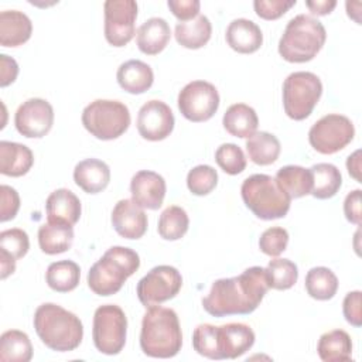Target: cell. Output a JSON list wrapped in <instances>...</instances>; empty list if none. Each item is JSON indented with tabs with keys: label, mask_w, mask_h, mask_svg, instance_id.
Wrapping results in <instances>:
<instances>
[{
	"label": "cell",
	"mask_w": 362,
	"mask_h": 362,
	"mask_svg": "<svg viewBox=\"0 0 362 362\" xmlns=\"http://www.w3.org/2000/svg\"><path fill=\"white\" fill-rule=\"evenodd\" d=\"M0 270H1L0 277L4 280L7 276L14 273V270H16V260L10 259L7 256L0 255Z\"/></svg>",
	"instance_id": "50"
},
{
	"label": "cell",
	"mask_w": 362,
	"mask_h": 362,
	"mask_svg": "<svg viewBox=\"0 0 362 362\" xmlns=\"http://www.w3.org/2000/svg\"><path fill=\"white\" fill-rule=\"evenodd\" d=\"M346 168L352 178L361 182V150L354 151L346 160Z\"/></svg>",
	"instance_id": "49"
},
{
	"label": "cell",
	"mask_w": 362,
	"mask_h": 362,
	"mask_svg": "<svg viewBox=\"0 0 362 362\" xmlns=\"http://www.w3.org/2000/svg\"><path fill=\"white\" fill-rule=\"evenodd\" d=\"M81 279V269L74 260H58L48 266L45 281L54 291L68 293L76 288Z\"/></svg>",
	"instance_id": "34"
},
{
	"label": "cell",
	"mask_w": 362,
	"mask_h": 362,
	"mask_svg": "<svg viewBox=\"0 0 362 362\" xmlns=\"http://www.w3.org/2000/svg\"><path fill=\"white\" fill-rule=\"evenodd\" d=\"M20 209L18 192L10 185L0 187V221L7 222L13 219Z\"/></svg>",
	"instance_id": "43"
},
{
	"label": "cell",
	"mask_w": 362,
	"mask_h": 362,
	"mask_svg": "<svg viewBox=\"0 0 362 362\" xmlns=\"http://www.w3.org/2000/svg\"><path fill=\"white\" fill-rule=\"evenodd\" d=\"M313 188L311 195L317 199L332 198L342 185V175L337 165L329 163H318L311 168Z\"/></svg>",
	"instance_id": "31"
},
{
	"label": "cell",
	"mask_w": 362,
	"mask_h": 362,
	"mask_svg": "<svg viewBox=\"0 0 362 362\" xmlns=\"http://www.w3.org/2000/svg\"><path fill=\"white\" fill-rule=\"evenodd\" d=\"M212 24L206 16L198 14V17L189 21H180L175 25L174 35L177 42L188 49L202 48L211 38Z\"/></svg>",
	"instance_id": "29"
},
{
	"label": "cell",
	"mask_w": 362,
	"mask_h": 362,
	"mask_svg": "<svg viewBox=\"0 0 362 362\" xmlns=\"http://www.w3.org/2000/svg\"><path fill=\"white\" fill-rule=\"evenodd\" d=\"M117 83L129 93L140 95L148 90L154 82V74L148 64L140 59H129L117 68Z\"/></svg>",
	"instance_id": "23"
},
{
	"label": "cell",
	"mask_w": 362,
	"mask_h": 362,
	"mask_svg": "<svg viewBox=\"0 0 362 362\" xmlns=\"http://www.w3.org/2000/svg\"><path fill=\"white\" fill-rule=\"evenodd\" d=\"M105 11V38L113 47L127 45L136 34L137 3L134 0H107Z\"/></svg>",
	"instance_id": "14"
},
{
	"label": "cell",
	"mask_w": 362,
	"mask_h": 362,
	"mask_svg": "<svg viewBox=\"0 0 362 362\" xmlns=\"http://www.w3.org/2000/svg\"><path fill=\"white\" fill-rule=\"evenodd\" d=\"M361 297H362V293L359 290H355V291H349L342 301V313L346 322H349L356 328L362 325Z\"/></svg>",
	"instance_id": "44"
},
{
	"label": "cell",
	"mask_w": 362,
	"mask_h": 362,
	"mask_svg": "<svg viewBox=\"0 0 362 362\" xmlns=\"http://www.w3.org/2000/svg\"><path fill=\"white\" fill-rule=\"evenodd\" d=\"M167 6L180 21H189L198 17L201 3L198 0H168Z\"/></svg>",
	"instance_id": "45"
},
{
	"label": "cell",
	"mask_w": 362,
	"mask_h": 362,
	"mask_svg": "<svg viewBox=\"0 0 362 362\" xmlns=\"http://www.w3.org/2000/svg\"><path fill=\"white\" fill-rule=\"evenodd\" d=\"M255 339L253 329L242 322H229L221 327L199 324L192 334V346L208 359H236L253 346Z\"/></svg>",
	"instance_id": "2"
},
{
	"label": "cell",
	"mask_w": 362,
	"mask_h": 362,
	"mask_svg": "<svg viewBox=\"0 0 362 362\" xmlns=\"http://www.w3.org/2000/svg\"><path fill=\"white\" fill-rule=\"evenodd\" d=\"M139 267L140 257L133 249L112 246L89 269L88 286L98 296L116 294Z\"/></svg>",
	"instance_id": "5"
},
{
	"label": "cell",
	"mask_w": 362,
	"mask_h": 362,
	"mask_svg": "<svg viewBox=\"0 0 362 362\" xmlns=\"http://www.w3.org/2000/svg\"><path fill=\"white\" fill-rule=\"evenodd\" d=\"M362 202V191L361 189H354L351 191L344 201V214L345 218L355 225H361L362 221V211H361V204Z\"/></svg>",
	"instance_id": "46"
},
{
	"label": "cell",
	"mask_w": 362,
	"mask_h": 362,
	"mask_svg": "<svg viewBox=\"0 0 362 362\" xmlns=\"http://www.w3.org/2000/svg\"><path fill=\"white\" fill-rule=\"evenodd\" d=\"M30 249V239L25 230L11 228L0 232V255L18 260L27 255Z\"/></svg>",
	"instance_id": "38"
},
{
	"label": "cell",
	"mask_w": 362,
	"mask_h": 362,
	"mask_svg": "<svg viewBox=\"0 0 362 362\" xmlns=\"http://www.w3.org/2000/svg\"><path fill=\"white\" fill-rule=\"evenodd\" d=\"M33 23L27 14L18 10L0 13V44L1 47H20L30 40Z\"/></svg>",
	"instance_id": "22"
},
{
	"label": "cell",
	"mask_w": 362,
	"mask_h": 362,
	"mask_svg": "<svg viewBox=\"0 0 362 362\" xmlns=\"http://www.w3.org/2000/svg\"><path fill=\"white\" fill-rule=\"evenodd\" d=\"M74 181L86 194L102 192L109 185L110 168L99 158H85L75 165Z\"/></svg>",
	"instance_id": "21"
},
{
	"label": "cell",
	"mask_w": 362,
	"mask_h": 362,
	"mask_svg": "<svg viewBox=\"0 0 362 362\" xmlns=\"http://www.w3.org/2000/svg\"><path fill=\"white\" fill-rule=\"evenodd\" d=\"M215 161L222 171L229 175L240 174L246 168L243 150L233 143H223L215 151Z\"/></svg>",
	"instance_id": "39"
},
{
	"label": "cell",
	"mask_w": 362,
	"mask_h": 362,
	"mask_svg": "<svg viewBox=\"0 0 362 362\" xmlns=\"http://www.w3.org/2000/svg\"><path fill=\"white\" fill-rule=\"evenodd\" d=\"M74 242L72 225L47 222L38 228V245L47 255H58L71 249Z\"/></svg>",
	"instance_id": "26"
},
{
	"label": "cell",
	"mask_w": 362,
	"mask_h": 362,
	"mask_svg": "<svg viewBox=\"0 0 362 362\" xmlns=\"http://www.w3.org/2000/svg\"><path fill=\"white\" fill-rule=\"evenodd\" d=\"M45 211L48 222H62L75 225L82 212L79 198L68 188H58L52 191L45 201Z\"/></svg>",
	"instance_id": "19"
},
{
	"label": "cell",
	"mask_w": 362,
	"mask_h": 362,
	"mask_svg": "<svg viewBox=\"0 0 362 362\" xmlns=\"http://www.w3.org/2000/svg\"><path fill=\"white\" fill-rule=\"evenodd\" d=\"M34 329L42 344L57 352L76 349L83 338L79 317L54 303L38 305L34 313Z\"/></svg>",
	"instance_id": "4"
},
{
	"label": "cell",
	"mask_w": 362,
	"mask_h": 362,
	"mask_svg": "<svg viewBox=\"0 0 362 362\" xmlns=\"http://www.w3.org/2000/svg\"><path fill=\"white\" fill-rule=\"evenodd\" d=\"M174 115L167 103L163 100L146 102L137 113L139 134L150 141H160L167 139L174 129Z\"/></svg>",
	"instance_id": "16"
},
{
	"label": "cell",
	"mask_w": 362,
	"mask_h": 362,
	"mask_svg": "<svg viewBox=\"0 0 362 362\" xmlns=\"http://www.w3.org/2000/svg\"><path fill=\"white\" fill-rule=\"evenodd\" d=\"M269 287L274 290H288L298 279L297 264L288 259H273L266 267Z\"/></svg>",
	"instance_id": "37"
},
{
	"label": "cell",
	"mask_w": 362,
	"mask_h": 362,
	"mask_svg": "<svg viewBox=\"0 0 362 362\" xmlns=\"http://www.w3.org/2000/svg\"><path fill=\"white\" fill-rule=\"evenodd\" d=\"M112 226L124 239H140L147 230V215L133 199H120L112 211Z\"/></svg>",
	"instance_id": "18"
},
{
	"label": "cell",
	"mask_w": 362,
	"mask_h": 362,
	"mask_svg": "<svg viewBox=\"0 0 362 362\" xmlns=\"http://www.w3.org/2000/svg\"><path fill=\"white\" fill-rule=\"evenodd\" d=\"M264 267L252 266L239 276L219 279L202 298L204 310L212 317L246 315L253 313L269 291Z\"/></svg>",
	"instance_id": "1"
},
{
	"label": "cell",
	"mask_w": 362,
	"mask_h": 362,
	"mask_svg": "<svg viewBox=\"0 0 362 362\" xmlns=\"http://www.w3.org/2000/svg\"><path fill=\"white\" fill-rule=\"evenodd\" d=\"M188 226L189 218L185 209L178 205H170L161 212L157 230L158 235L165 240H178L187 233Z\"/></svg>",
	"instance_id": "36"
},
{
	"label": "cell",
	"mask_w": 362,
	"mask_h": 362,
	"mask_svg": "<svg viewBox=\"0 0 362 362\" xmlns=\"http://www.w3.org/2000/svg\"><path fill=\"white\" fill-rule=\"evenodd\" d=\"M355 136L354 123L344 115L329 113L317 120L310 132L311 147L321 154H334L345 148Z\"/></svg>",
	"instance_id": "11"
},
{
	"label": "cell",
	"mask_w": 362,
	"mask_h": 362,
	"mask_svg": "<svg viewBox=\"0 0 362 362\" xmlns=\"http://www.w3.org/2000/svg\"><path fill=\"white\" fill-rule=\"evenodd\" d=\"M322 95L320 78L307 71L290 74L283 82V107L293 120L307 119Z\"/></svg>",
	"instance_id": "9"
},
{
	"label": "cell",
	"mask_w": 362,
	"mask_h": 362,
	"mask_svg": "<svg viewBox=\"0 0 362 362\" xmlns=\"http://www.w3.org/2000/svg\"><path fill=\"white\" fill-rule=\"evenodd\" d=\"M171 38L168 23L161 17H151L146 20L137 30L136 41L139 49L146 55L160 54Z\"/></svg>",
	"instance_id": "24"
},
{
	"label": "cell",
	"mask_w": 362,
	"mask_h": 362,
	"mask_svg": "<svg viewBox=\"0 0 362 362\" xmlns=\"http://www.w3.org/2000/svg\"><path fill=\"white\" fill-rule=\"evenodd\" d=\"M167 185L165 180L154 171L141 170L132 177V199L143 209L156 211L163 205Z\"/></svg>",
	"instance_id": "17"
},
{
	"label": "cell",
	"mask_w": 362,
	"mask_h": 362,
	"mask_svg": "<svg viewBox=\"0 0 362 362\" xmlns=\"http://www.w3.org/2000/svg\"><path fill=\"white\" fill-rule=\"evenodd\" d=\"M218 184V173L214 167L201 164L188 171L187 187L188 189L198 197L208 195Z\"/></svg>",
	"instance_id": "40"
},
{
	"label": "cell",
	"mask_w": 362,
	"mask_h": 362,
	"mask_svg": "<svg viewBox=\"0 0 362 362\" xmlns=\"http://www.w3.org/2000/svg\"><path fill=\"white\" fill-rule=\"evenodd\" d=\"M182 346L178 315L173 308L153 305L144 313L140 331V348L151 358H173Z\"/></svg>",
	"instance_id": "3"
},
{
	"label": "cell",
	"mask_w": 362,
	"mask_h": 362,
	"mask_svg": "<svg viewBox=\"0 0 362 362\" xmlns=\"http://www.w3.org/2000/svg\"><path fill=\"white\" fill-rule=\"evenodd\" d=\"M34 164L33 151L16 141H0V173L8 177H21L27 174Z\"/></svg>",
	"instance_id": "25"
},
{
	"label": "cell",
	"mask_w": 362,
	"mask_h": 362,
	"mask_svg": "<svg viewBox=\"0 0 362 362\" xmlns=\"http://www.w3.org/2000/svg\"><path fill=\"white\" fill-rule=\"evenodd\" d=\"M222 124L229 134L240 139H249L257 130L259 117L255 109L249 105L235 103L226 109Z\"/></svg>",
	"instance_id": "27"
},
{
	"label": "cell",
	"mask_w": 362,
	"mask_h": 362,
	"mask_svg": "<svg viewBox=\"0 0 362 362\" xmlns=\"http://www.w3.org/2000/svg\"><path fill=\"white\" fill-rule=\"evenodd\" d=\"M305 6L308 7V10L313 14L325 16V14H329L335 8L337 1L335 0H314V1H305Z\"/></svg>",
	"instance_id": "48"
},
{
	"label": "cell",
	"mask_w": 362,
	"mask_h": 362,
	"mask_svg": "<svg viewBox=\"0 0 362 362\" xmlns=\"http://www.w3.org/2000/svg\"><path fill=\"white\" fill-rule=\"evenodd\" d=\"M242 199L255 216L263 221L284 218L290 209L291 198L267 174H253L240 187Z\"/></svg>",
	"instance_id": "7"
},
{
	"label": "cell",
	"mask_w": 362,
	"mask_h": 362,
	"mask_svg": "<svg viewBox=\"0 0 362 362\" xmlns=\"http://www.w3.org/2000/svg\"><path fill=\"white\" fill-rule=\"evenodd\" d=\"M304 283L308 296L320 301L331 300L338 290V279L335 273L324 266L310 269L305 274Z\"/></svg>",
	"instance_id": "35"
},
{
	"label": "cell",
	"mask_w": 362,
	"mask_h": 362,
	"mask_svg": "<svg viewBox=\"0 0 362 362\" xmlns=\"http://www.w3.org/2000/svg\"><path fill=\"white\" fill-rule=\"evenodd\" d=\"M296 0H255L253 7L256 14L263 20H277L286 14Z\"/></svg>",
	"instance_id": "42"
},
{
	"label": "cell",
	"mask_w": 362,
	"mask_h": 362,
	"mask_svg": "<svg viewBox=\"0 0 362 362\" xmlns=\"http://www.w3.org/2000/svg\"><path fill=\"white\" fill-rule=\"evenodd\" d=\"M274 180L291 199L311 194L313 175L310 168L301 165H284L276 173Z\"/></svg>",
	"instance_id": "30"
},
{
	"label": "cell",
	"mask_w": 362,
	"mask_h": 362,
	"mask_svg": "<svg viewBox=\"0 0 362 362\" xmlns=\"http://www.w3.org/2000/svg\"><path fill=\"white\" fill-rule=\"evenodd\" d=\"M177 103L187 120L194 123L206 122L219 107V93L211 82L192 81L180 90Z\"/></svg>",
	"instance_id": "13"
},
{
	"label": "cell",
	"mask_w": 362,
	"mask_h": 362,
	"mask_svg": "<svg viewBox=\"0 0 362 362\" xmlns=\"http://www.w3.org/2000/svg\"><path fill=\"white\" fill-rule=\"evenodd\" d=\"M14 124L21 136L41 139L48 134L54 124V109L45 99H27L18 106L14 115Z\"/></svg>",
	"instance_id": "15"
},
{
	"label": "cell",
	"mask_w": 362,
	"mask_h": 362,
	"mask_svg": "<svg viewBox=\"0 0 362 362\" xmlns=\"http://www.w3.org/2000/svg\"><path fill=\"white\" fill-rule=\"evenodd\" d=\"M317 352L324 362H346L352 359V339L344 329H332L318 339Z\"/></svg>",
	"instance_id": "28"
},
{
	"label": "cell",
	"mask_w": 362,
	"mask_h": 362,
	"mask_svg": "<svg viewBox=\"0 0 362 362\" xmlns=\"http://www.w3.org/2000/svg\"><path fill=\"white\" fill-rule=\"evenodd\" d=\"M288 245V232L281 226L267 228L259 239L260 250L267 256H279Z\"/></svg>",
	"instance_id": "41"
},
{
	"label": "cell",
	"mask_w": 362,
	"mask_h": 362,
	"mask_svg": "<svg viewBox=\"0 0 362 362\" xmlns=\"http://www.w3.org/2000/svg\"><path fill=\"white\" fill-rule=\"evenodd\" d=\"M181 286V273L173 266L160 264L139 280L136 293L140 303L147 308L174 298L180 293Z\"/></svg>",
	"instance_id": "12"
},
{
	"label": "cell",
	"mask_w": 362,
	"mask_h": 362,
	"mask_svg": "<svg viewBox=\"0 0 362 362\" xmlns=\"http://www.w3.org/2000/svg\"><path fill=\"white\" fill-rule=\"evenodd\" d=\"M280 141L269 132H256L246 140V151L250 158L257 165H270L280 156Z\"/></svg>",
	"instance_id": "32"
},
{
	"label": "cell",
	"mask_w": 362,
	"mask_h": 362,
	"mask_svg": "<svg viewBox=\"0 0 362 362\" xmlns=\"http://www.w3.org/2000/svg\"><path fill=\"white\" fill-rule=\"evenodd\" d=\"M18 75V65L14 58L1 54L0 55V86H8L16 81Z\"/></svg>",
	"instance_id": "47"
},
{
	"label": "cell",
	"mask_w": 362,
	"mask_h": 362,
	"mask_svg": "<svg viewBox=\"0 0 362 362\" xmlns=\"http://www.w3.org/2000/svg\"><path fill=\"white\" fill-rule=\"evenodd\" d=\"M83 127L99 140H113L126 133L130 126L129 107L112 99H96L82 112Z\"/></svg>",
	"instance_id": "8"
},
{
	"label": "cell",
	"mask_w": 362,
	"mask_h": 362,
	"mask_svg": "<svg viewBox=\"0 0 362 362\" xmlns=\"http://www.w3.org/2000/svg\"><path fill=\"white\" fill-rule=\"evenodd\" d=\"M225 38L228 45L239 54H252L263 44L260 27L247 18H236L229 23Z\"/></svg>",
	"instance_id": "20"
},
{
	"label": "cell",
	"mask_w": 362,
	"mask_h": 362,
	"mask_svg": "<svg viewBox=\"0 0 362 362\" xmlns=\"http://www.w3.org/2000/svg\"><path fill=\"white\" fill-rule=\"evenodd\" d=\"M33 358V345L28 335L20 329H8L0 337V361L28 362Z\"/></svg>",
	"instance_id": "33"
},
{
	"label": "cell",
	"mask_w": 362,
	"mask_h": 362,
	"mask_svg": "<svg viewBox=\"0 0 362 362\" xmlns=\"http://www.w3.org/2000/svg\"><path fill=\"white\" fill-rule=\"evenodd\" d=\"M127 318L116 304H103L95 310L92 339L96 349L105 355H117L124 348Z\"/></svg>",
	"instance_id": "10"
},
{
	"label": "cell",
	"mask_w": 362,
	"mask_h": 362,
	"mask_svg": "<svg viewBox=\"0 0 362 362\" xmlns=\"http://www.w3.org/2000/svg\"><path fill=\"white\" fill-rule=\"evenodd\" d=\"M325 40L327 31L321 21L298 14L287 23L279 41V54L287 62H308L321 51Z\"/></svg>",
	"instance_id": "6"
}]
</instances>
